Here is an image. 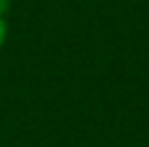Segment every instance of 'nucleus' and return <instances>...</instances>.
Returning a JSON list of instances; mask_svg holds the SVG:
<instances>
[{
    "label": "nucleus",
    "instance_id": "f03ea898",
    "mask_svg": "<svg viewBox=\"0 0 149 147\" xmlns=\"http://www.w3.org/2000/svg\"><path fill=\"white\" fill-rule=\"evenodd\" d=\"M9 9H11V0H0V17H4Z\"/></svg>",
    "mask_w": 149,
    "mask_h": 147
},
{
    "label": "nucleus",
    "instance_id": "f257e3e1",
    "mask_svg": "<svg viewBox=\"0 0 149 147\" xmlns=\"http://www.w3.org/2000/svg\"><path fill=\"white\" fill-rule=\"evenodd\" d=\"M7 33H9L7 20H4V17H0V48L4 45V41H7Z\"/></svg>",
    "mask_w": 149,
    "mask_h": 147
}]
</instances>
